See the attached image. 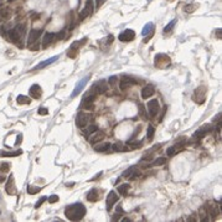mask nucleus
<instances>
[{
  "label": "nucleus",
  "instance_id": "nucleus-41",
  "mask_svg": "<svg viewBox=\"0 0 222 222\" xmlns=\"http://www.w3.org/2000/svg\"><path fill=\"white\" fill-rule=\"evenodd\" d=\"M47 113H49V111H47L46 107H40V108H39V114H40V115H45V114H47Z\"/></svg>",
  "mask_w": 222,
  "mask_h": 222
},
{
  "label": "nucleus",
  "instance_id": "nucleus-48",
  "mask_svg": "<svg viewBox=\"0 0 222 222\" xmlns=\"http://www.w3.org/2000/svg\"><path fill=\"white\" fill-rule=\"evenodd\" d=\"M20 143H21V135H19V138L16 139V145H17V144H20Z\"/></svg>",
  "mask_w": 222,
  "mask_h": 222
},
{
  "label": "nucleus",
  "instance_id": "nucleus-25",
  "mask_svg": "<svg viewBox=\"0 0 222 222\" xmlns=\"http://www.w3.org/2000/svg\"><path fill=\"white\" fill-rule=\"evenodd\" d=\"M109 148H111V144H109V143H103V144H101V145H97V147L94 148V150L98 152V153H103V152H107Z\"/></svg>",
  "mask_w": 222,
  "mask_h": 222
},
{
  "label": "nucleus",
  "instance_id": "nucleus-34",
  "mask_svg": "<svg viewBox=\"0 0 222 222\" xmlns=\"http://www.w3.org/2000/svg\"><path fill=\"white\" fill-rule=\"evenodd\" d=\"M154 132H155L154 127H153V125H149V127H148V140H153Z\"/></svg>",
  "mask_w": 222,
  "mask_h": 222
},
{
  "label": "nucleus",
  "instance_id": "nucleus-22",
  "mask_svg": "<svg viewBox=\"0 0 222 222\" xmlns=\"http://www.w3.org/2000/svg\"><path fill=\"white\" fill-rule=\"evenodd\" d=\"M86 199H87L88 201H91V202L97 201V200H98V191H97V189L89 190V191L87 192V195H86Z\"/></svg>",
  "mask_w": 222,
  "mask_h": 222
},
{
  "label": "nucleus",
  "instance_id": "nucleus-19",
  "mask_svg": "<svg viewBox=\"0 0 222 222\" xmlns=\"http://www.w3.org/2000/svg\"><path fill=\"white\" fill-rule=\"evenodd\" d=\"M6 192L9 195H14L15 194V185H14V176L10 175L9 176V180H7V184H6V187H5Z\"/></svg>",
  "mask_w": 222,
  "mask_h": 222
},
{
  "label": "nucleus",
  "instance_id": "nucleus-43",
  "mask_svg": "<svg viewBox=\"0 0 222 222\" xmlns=\"http://www.w3.org/2000/svg\"><path fill=\"white\" fill-rule=\"evenodd\" d=\"M139 175H140V172H139V171H138V169H137V170H135V171L133 172V175H132V176H130L129 179H132V180H133V179H135V177H138Z\"/></svg>",
  "mask_w": 222,
  "mask_h": 222
},
{
  "label": "nucleus",
  "instance_id": "nucleus-3",
  "mask_svg": "<svg viewBox=\"0 0 222 222\" xmlns=\"http://www.w3.org/2000/svg\"><path fill=\"white\" fill-rule=\"evenodd\" d=\"M89 78H91V76H86V77H83L77 84H76V87H75V89L72 91V93H71V98H75V97H77L81 92H82V89L84 88V86L87 84V82L89 81Z\"/></svg>",
  "mask_w": 222,
  "mask_h": 222
},
{
  "label": "nucleus",
  "instance_id": "nucleus-51",
  "mask_svg": "<svg viewBox=\"0 0 222 222\" xmlns=\"http://www.w3.org/2000/svg\"><path fill=\"white\" fill-rule=\"evenodd\" d=\"M7 1H9V2H11V1H14V0H7Z\"/></svg>",
  "mask_w": 222,
  "mask_h": 222
},
{
  "label": "nucleus",
  "instance_id": "nucleus-20",
  "mask_svg": "<svg viewBox=\"0 0 222 222\" xmlns=\"http://www.w3.org/2000/svg\"><path fill=\"white\" fill-rule=\"evenodd\" d=\"M22 154V150H14V152H4L0 150V157L1 158H15Z\"/></svg>",
  "mask_w": 222,
  "mask_h": 222
},
{
  "label": "nucleus",
  "instance_id": "nucleus-47",
  "mask_svg": "<svg viewBox=\"0 0 222 222\" xmlns=\"http://www.w3.org/2000/svg\"><path fill=\"white\" fill-rule=\"evenodd\" d=\"M222 35H221V29H217V39H221Z\"/></svg>",
  "mask_w": 222,
  "mask_h": 222
},
{
  "label": "nucleus",
  "instance_id": "nucleus-29",
  "mask_svg": "<svg viewBox=\"0 0 222 222\" xmlns=\"http://www.w3.org/2000/svg\"><path fill=\"white\" fill-rule=\"evenodd\" d=\"M111 147L114 152H125V149H127L122 143H115V144H113Z\"/></svg>",
  "mask_w": 222,
  "mask_h": 222
},
{
  "label": "nucleus",
  "instance_id": "nucleus-35",
  "mask_svg": "<svg viewBox=\"0 0 222 222\" xmlns=\"http://www.w3.org/2000/svg\"><path fill=\"white\" fill-rule=\"evenodd\" d=\"M195 10H196V6L194 4H189V5L185 6V11L186 12H194Z\"/></svg>",
  "mask_w": 222,
  "mask_h": 222
},
{
  "label": "nucleus",
  "instance_id": "nucleus-33",
  "mask_svg": "<svg viewBox=\"0 0 222 222\" xmlns=\"http://www.w3.org/2000/svg\"><path fill=\"white\" fill-rule=\"evenodd\" d=\"M0 16L4 17V19H9V17H10V11H9L6 7H2V9L0 10Z\"/></svg>",
  "mask_w": 222,
  "mask_h": 222
},
{
  "label": "nucleus",
  "instance_id": "nucleus-46",
  "mask_svg": "<svg viewBox=\"0 0 222 222\" xmlns=\"http://www.w3.org/2000/svg\"><path fill=\"white\" fill-rule=\"evenodd\" d=\"M117 212L123 215V209H122V206H118V207H117Z\"/></svg>",
  "mask_w": 222,
  "mask_h": 222
},
{
  "label": "nucleus",
  "instance_id": "nucleus-7",
  "mask_svg": "<svg viewBox=\"0 0 222 222\" xmlns=\"http://www.w3.org/2000/svg\"><path fill=\"white\" fill-rule=\"evenodd\" d=\"M147 107H148V111H149L150 117H155V115L159 113V109H160L158 99H150V101L148 102Z\"/></svg>",
  "mask_w": 222,
  "mask_h": 222
},
{
  "label": "nucleus",
  "instance_id": "nucleus-42",
  "mask_svg": "<svg viewBox=\"0 0 222 222\" xmlns=\"http://www.w3.org/2000/svg\"><path fill=\"white\" fill-rule=\"evenodd\" d=\"M46 200H47V197H41V199H40V200L36 202V206H35V207H36V209H39V207L42 205V202H45Z\"/></svg>",
  "mask_w": 222,
  "mask_h": 222
},
{
  "label": "nucleus",
  "instance_id": "nucleus-31",
  "mask_svg": "<svg viewBox=\"0 0 222 222\" xmlns=\"http://www.w3.org/2000/svg\"><path fill=\"white\" fill-rule=\"evenodd\" d=\"M41 190V187H37V186H27V192L30 194V195H34V194H37L39 191Z\"/></svg>",
  "mask_w": 222,
  "mask_h": 222
},
{
  "label": "nucleus",
  "instance_id": "nucleus-44",
  "mask_svg": "<svg viewBox=\"0 0 222 222\" xmlns=\"http://www.w3.org/2000/svg\"><path fill=\"white\" fill-rule=\"evenodd\" d=\"M63 36H65V31H61V32H58V34L56 35L57 39H63Z\"/></svg>",
  "mask_w": 222,
  "mask_h": 222
},
{
  "label": "nucleus",
  "instance_id": "nucleus-24",
  "mask_svg": "<svg viewBox=\"0 0 222 222\" xmlns=\"http://www.w3.org/2000/svg\"><path fill=\"white\" fill-rule=\"evenodd\" d=\"M129 189H130V185H129V184H122L120 186H118V192H119L122 196H127Z\"/></svg>",
  "mask_w": 222,
  "mask_h": 222
},
{
  "label": "nucleus",
  "instance_id": "nucleus-37",
  "mask_svg": "<svg viewBox=\"0 0 222 222\" xmlns=\"http://www.w3.org/2000/svg\"><path fill=\"white\" fill-rule=\"evenodd\" d=\"M128 145H130L133 149H135V148L138 149V148H140L142 142H134V143H133V142H128Z\"/></svg>",
  "mask_w": 222,
  "mask_h": 222
},
{
  "label": "nucleus",
  "instance_id": "nucleus-10",
  "mask_svg": "<svg viewBox=\"0 0 222 222\" xmlns=\"http://www.w3.org/2000/svg\"><path fill=\"white\" fill-rule=\"evenodd\" d=\"M6 37H9L12 42H15V44H19L20 41H21V37H22V35L16 30V29H11V30H7V32H6Z\"/></svg>",
  "mask_w": 222,
  "mask_h": 222
},
{
  "label": "nucleus",
  "instance_id": "nucleus-45",
  "mask_svg": "<svg viewBox=\"0 0 222 222\" xmlns=\"http://www.w3.org/2000/svg\"><path fill=\"white\" fill-rule=\"evenodd\" d=\"M120 216H122V214H115V215H114V217H113L112 220H113V221H115V220L118 221V220L120 219Z\"/></svg>",
  "mask_w": 222,
  "mask_h": 222
},
{
  "label": "nucleus",
  "instance_id": "nucleus-23",
  "mask_svg": "<svg viewBox=\"0 0 222 222\" xmlns=\"http://www.w3.org/2000/svg\"><path fill=\"white\" fill-rule=\"evenodd\" d=\"M199 215H200V221L205 222V221H209V220H210V219L207 217V216H209V212H207V210H206L205 206H202V207L200 209Z\"/></svg>",
  "mask_w": 222,
  "mask_h": 222
},
{
  "label": "nucleus",
  "instance_id": "nucleus-27",
  "mask_svg": "<svg viewBox=\"0 0 222 222\" xmlns=\"http://www.w3.org/2000/svg\"><path fill=\"white\" fill-rule=\"evenodd\" d=\"M135 170H137V166H130V167H128V169H127V170H125V171H124V172L122 174V176H123V177H125V179H127V177L129 179V177H130V176L133 175V172H134Z\"/></svg>",
  "mask_w": 222,
  "mask_h": 222
},
{
  "label": "nucleus",
  "instance_id": "nucleus-36",
  "mask_svg": "<svg viewBox=\"0 0 222 222\" xmlns=\"http://www.w3.org/2000/svg\"><path fill=\"white\" fill-rule=\"evenodd\" d=\"M117 82H118V77H117V76H111V77L108 78V84H109V86H114Z\"/></svg>",
  "mask_w": 222,
  "mask_h": 222
},
{
  "label": "nucleus",
  "instance_id": "nucleus-50",
  "mask_svg": "<svg viewBox=\"0 0 222 222\" xmlns=\"http://www.w3.org/2000/svg\"><path fill=\"white\" fill-rule=\"evenodd\" d=\"M99 1H101V2H104V1H106V0H99Z\"/></svg>",
  "mask_w": 222,
  "mask_h": 222
},
{
  "label": "nucleus",
  "instance_id": "nucleus-18",
  "mask_svg": "<svg viewBox=\"0 0 222 222\" xmlns=\"http://www.w3.org/2000/svg\"><path fill=\"white\" fill-rule=\"evenodd\" d=\"M57 58H58V56H52V57H50V58H47V60L40 62L39 65H36L35 70H41V68H44V67H47L49 65H51V63H54L55 61H57Z\"/></svg>",
  "mask_w": 222,
  "mask_h": 222
},
{
  "label": "nucleus",
  "instance_id": "nucleus-1",
  "mask_svg": "<svg viewBox=\"0 0 222 222\" xmlns=\"http://www.w3.org/2000/svg\"><path fill=\"white\" fill-rule=\"evenodd\" d=\"M86 215V207L81 202H76L72 205H68L65 210V216L70 221H80Z\"/></svg>",
  "mask_w": 222,
  "mask_h": 222
},
{
  "label": "nucleus",
  "instance_id": "nucleus-39",
  "mask_svg": "<svg viewBox=\"0 0 222 222\" xmlns=\"http://www.w3.org/2000/svg\"><path fill=\"white\" fill-rule=\"evenodd\" d=\"M175 153H176V147H170V148L166 150L167 157H172Z\"/></svg>",
  "mask_w": 222,
  "mask_h": 222
},
{
  "label": "nucleus",
  "instance_id": "nucleus-13",
  "mask_svg": "<svg viewBox=\"0 0 222 222\" xmlns=\"http://www.w3.org/2000/svg\"><path fill=\"white\" fill-rule=\"evenodd\" d=\"M138 82H137V80H134V78H132V77H123L122 78V81H120V89H125V88H128V87H130V86H133V84H137Z\"/></svg>",
  "mask_w": 222,
  "mask_h": 222
},
{
  "label": "nucleus",
  "instance_id": "nucleus-21",
  "mask_svg": "<svg viewBox=\"0 0 222 222\" xmlns=\"http://www.w3.org/2000/svg\"><path fill=\"white\" fill-rule=\"evenodd\" d=\"M153 31H154V24L153 22H148V24L144 25V27L142 30V35L143 36H150L153 34Z\"/></svg>",
  "mask_w": 222,
  "mask_h": 222
},
{
  "label": "nucleus",
  "instance_id": "nucleus-40",
  "mask_svg": "<svg viewBox=\"0 0 222 222\" xmlns=\"http://www.w3.org/2000/svg\"><path fill=\"white\" fill-rule=\"evenodd\" d=\"M57 201H58V196H57V195H51V196L49 197V202H50V204H55Z\"/></svg>",
  "mask_w": 222,
  "mask_h": 222
},
{
  "label": "nucleus",
  "instance_id": "nucleus-6",
  "mask_svg": "<svg viewBox=\"0 0 222 222\" xmlns=\"http://www.w3.org/2000/svg\"><path fill=\"white\" fill-rule=\"evenodd\" d=\"M134 37H135V32H134L133 30H130V29L124 30V31L120 32L119 36H118L119 41H122V42H129V41H132Z\"/></svg>",
  "mask_w": 222,
  "mask_h": 222
},
{
  "label": "nucleus",
  "instance_id": "nucleus-26",
  "mask_svg": "<svg viewBox=\"0 0 222 222\" xmlns=\"http://www.w3.org/2000/svg\"><path fill=\"white\" fill-rule=\"evenodd\" d=\"M16 102H17V104H29V103H30V99H29L26 96L20 94V96H17Z\"/></svg>",
  "mask_w": 222,
  "mask_h": 222
},
{
  "label": "nucleus",
  "instance_id": "nucleus-2",
  "mask_svg": "<svg viewBox=\"0 0 222 222\" xmlns=\"http://www.w3.org/2000/svg\"><path fill=\"white\" fill-rule=\"evenodd\" d=\"M96 97H97V92H93V88H92V91H89L84 94L81 107L86 108V109H93V102H94Z\"/></svg>",
  "mask_w": 222,
  "mask_h": 222
},
{
  "label": "nucleus",
  "instance_id": "nucleus-49",
  "mask_svg": "<svg viewBox=\"0 0 222 222\" xmlns=\"http://www.w3.org/2000/svg\"><path fill=\"white\" fill-rule=\"evenodd\" d=\"M4 180H5L4 177H0V182H1V181H4Z\"/></svg>",
  "mask_w": 222,
  "mask_h": 222
},
{
  "label": "nucleus",
  "instance_id": "nucleus-5",
  "mask_svg": "<svg viewBox=\"0 0 222 222\" xmlns=\"http://www.w3.org/2000/svg\"><path fill=\"white\" fill-rule=\"evenodd\" d=\"M88 120H89V115L87 114V113H84V112H78L77 113V117H76V125L78 127V128H84L86 125H87V123H88Z\"/></svg>",
  "mask_w": 222,
  "mask_h": 222
},
{
  "label": "nucleus",
  "instance_id": "nucleus-14",
  "mask_svg": "<svg viewBox=\"0 0 222 222\" xmlns=\"http://www.w3.org/2000/svg\"><path fill=\"white\" fill-rule=\"evenodd\" d=\"M29 93H30V97H32L35 99H39L41 97V94H42V89H41V87L39 84H32L30 87Z\"/></svg>",
  "mask_w": 222,
  "mask_h": 222
},
{
  "label": "nucleus",
  "instance_id": "nucleus-16",
  "mask_svg": "<svg viewBox=\"0 0 222 222\" xmlns=\"http://www.w3.org/2000/svg\"><path fill=\"white\" fill-rule=\"evenodd\" d=\"M154 93H155V88H154V86L148 84V86H145V87L143 88V91H142V98L147 99V98L152 97Z\"/></svg>",
  "mask_w": 222,
  "mask_h": 222
},
{
  "label": "nucleus",
  "instance_id": "nucleus-30",
  "mask_svg": "<svg viewBox=\"0 0 222 222\" xmlns=\"http://www.w3.org/2000/svg\"><path fill=\"white\" fill-rule=\"evenodd\" d=\"M175 24H176V19H174V20H171L169 24H167L166 26L164 27V30H163V32L164 34H166V32H170L171 30H172V27L175 26Z\"/></svg>",
  "mask_w": 222,
  "mask_h": 222
},
{
  "label": "nucleus",
  "instance_id": "nucleus-8",
  "mask_svg": "<svg viewBox=\"0 0 222 222\" xmlns=\"http://www.w3.org/2000/svg\"><path fill=\"white\" fill-rule=\"evenodd\" d=\"M118 199H119V196L117 195V192L114 191V190H112L109 191V194L107 195V200H106V205H107V211H111L112 207H113V205L118 201Z\"/></svg>",
  "mask_w": 222,
  "mask_h": 222
},
{
  "label": "nucleus",
  "instance_id": "nucleus-9",
  "mask_svg": "<svg viewBox=\"0 0 222 222\" xmlns=\"http://www.w3.org/2000/svg\"><path fill=\"white\" fill-rule=\"evenodd\" d=\"M205 207H206V210H207V212H209V215H210V216L216 217L217 215H220V207L217 206V204H216V202L210 201V202H207V204L205 205Z\"/></svg>",
  "mask_w": 222,
  "mask_h": 222
},
{
  "label": "nucleus",
  "instance_id": "nucleus-32",
  "mask_svg": "<svg viewBox=\"0 0 222 222\" xmlns=\"http://www.w3.org/2000/svg\"><path fill=\"white\" fill-rule=\"evenodd\" d=\"M96 130H97V127H96V125H89V127L84 130V135H86V137H89V135H91L93 132H96Z\"/></svg>",
  "mask_w": 222,
  "mask_h": 222
},
{
  "label": "nucleus",
  "instance_id": "nucleus-4",
  "mask_svg": "<svg viewBox=\"0 0 222 222\" xmlns=\"http://www.w3.org/2000/svg\"><path fill=\"white\" fill-rule=\"evenodd\" d=\"M94 4H93V0H87L86 1V7L80 12V20H84L87 16L92 15L93 10H94Z\"/></svg>",
  "mask_w": 222,
  "mask_h": 222
},
{
  "label": "nucleus",
  "instance_id": "nucleus-17",
  "mask_svg": "<svg viewBox=\"0 0 222 222\" xmlns=\"http://www.w3.org/2000/svg\"><path fill=\"white\" fill-rule=\"evenodd\" d=\"M55 37L56 34H54V32H46L44 35V37H42V47H47L55 40Z\"/></svg>",
  "mask_w": 222,
  "mask_h": 222
},
{
  "label": "nucleus",
  "instance_id": "nucleus-11",
  "mask_svg": "<svg viewBox=\"0 0 222 222\" xmlns=\"http://www.w3.org/2000/svg\"><path fill=\"white\" fill-rule=\"evenodd\" d=\"M93 89L97 92V94H103L107 91V81L106 80H99L93 84Z\"/></svg>",
  "mask_w": 222,
  "mask_h": 222
},
{
  "label": "nucleus",
  "instance_id": "nucleus-52",
  "mask_svg": "<svg viewBox=\"0 0 222 222\" xmlns=\"http://www.w3.org/2000/svg\"><path fill=\"white\" fill-rule=\"evenodd\" d=\"M0 17H1V16H0Z\"/></svg>",
  "mask_w": 222,
  "mask_h": 222
},
{
  "label": "nucleus",
  "instance_id": "nucleus-12",
  "mask_svg": "<svg viewBox=\"0 0 222 222\" xmlns=\"http://www.w3.org/2000/svg\"><path fill=\"white\" fill-rule=\"evenodd\" d=\"M103 138H104V133L97 129L96 132H93V133L89 135V143H91V144H97V143H99L101 140H103Z\"/></svg>",
  "mask_w": 222,
  "mask_h": 222
},
{
  "label": "nucleus",
  "instance_id": "nucleus-15",
  "mask_svg": "<svg viewBox=\"0 0 222 222\" xmlns=\"http://www.w3.org/2000/svg\"><path fill=\"white\" fill-rule=\"evenodd\" d=\"M41 34H42V30H36V29H32L31 31H30V34H29V39H27V45H31V44H34L40 36H41Z\"/></svg>",
  "mask_w": 222,
  "mask_h": 222
},
{
  "label": "nucleus",
  "instance_id": "nucleus-28",
  "mask_svg": "<svg viewBox=\"0 0 222 222\" xmlns=\"http://www.w3.org/2000/svg\"><path fill=\"white\" fill-rule=\"evenodd\" d=\"M165 163H166V158H158L150 164V166H160V165H164Z\"/></svg>",
  "mask_w": 222,
  "mask_h": 222
},
{
  "label": "nucleus",
  "instance_id": "nucleus-38",
  "mask_svg": "<svg viewBox=\"0 0 222 222\" xmlns=\"http://www.w3.org/2000/svg\"><path fill=\"white\" fill-rule=\"evenodd\" d=\"M0 170H1L2 172H7V171L10 170V164H7V163H2L1 166H0Z\"/></svg>",
  "mask_w": 222,
  "mask_h": 222
}]
</instances>
